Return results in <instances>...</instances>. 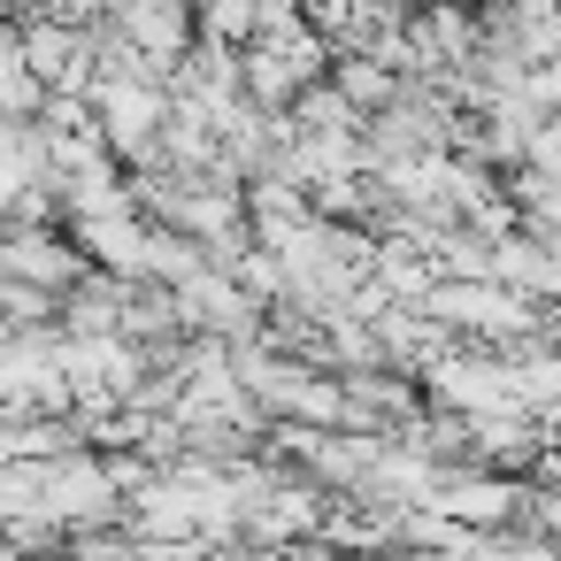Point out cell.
Listing matches in <instances>:
<instances>
[{
    "label": "cell",
    "mask_w": 561,
    "mask_h": 561,
    "mask_svg": "<svg viewBox=\"0 0 561 561\" xmlns=\"http://www.w3.org/2000/svg\"><path fill=\"white\" fill-rule=\"evenodd\" d=\"M162 116H170V101H162L139 70H116V78L101 85V131H108L116 154H147V147L162 139Z\"/></svg>",
    "instance_id": "obj_1"
}]
</instances>
